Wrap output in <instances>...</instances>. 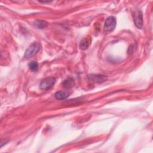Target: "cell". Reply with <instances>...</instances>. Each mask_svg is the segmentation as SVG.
<instances>
[{"instance_id": "1", "label": "cell", "mask_w": 153, "mask_h": 153, "mask_svg": "<svg viewBox=\"0 0 153 153\" xmlns=\"http://www.w3.org/2000/svg\"><path fill=\"white\" fill-rule=\"evenodd\" d=\"M41 48V46L38 43H34L27 49L25 53L24 57L25 58H29L35 56Z\"/></svg>"}, {"instance_id": "2", "label": "cell", "mask_w": 153, "mask_h": 153, "mask_svg": "<svg viewBox=\"0 0 153 153\" xmlns=\"http://www.w3.org/2000/svg\"><path fill=\"white\" fill-rule=\"evenodd\" d=\"M56 80L53 77H48L44 79L40 83V87L42 90L48 91L52 88L55 84Z\"/></svg>"}, {"instance_id": "3", "label": "cell", "mask_w": 153, "mask_h": 153, "mask_svg": "<svg viewBox=\"0 0 153 153\" xmlns=\"http://www.w3.org/2000/svg\"><path fill=\"white\" fill-rule=\"evenodd\" d=\"M116 19L114 16H110L107 19L104 24V29L108 31L111 32L114 30L116 27Z\"/></svg>"}, {"instance_id": "4", "label": "cell", "mask_w": 153, "mask_h": 153, "mask_svg": "<svg viewBox=\"0 0 153 153\" xmlns=\"http://www.w3.org/2000/svg\"><path fill=\"white\" fill-rule=\"evenodd\" d=\"M134 22L137 28L139 29H141L143 26V15L142 12L141 11H137L134 18Z\"/></svg>"}, {"instance_id": "5", "label": "cell", "mask_w": 153, "mask_h": 153, "mask_svg": "<svg viewBox=\"0 0 153 153\" xmlns=\"http://www.w3.org/2000/svg\"><path fill=\"white\" fill-rule=\"evenodd\" d=\"M89 79H91V81L95 83H103L107 80L106 76L100 75H92L89 76Z\"/></svg>"}, {"instance_id": "6", "label": "cell", "mask_w": 153, "mask_h": 153, "mask_svg": "<svg viewBox=\"0 0 153 153\" xmlns=\"http://www.w3.org/2000/svg\"><path fill=\"white\" fill-rule=\"evenodd\" d=\"M69 93L65 92H62V91H59L57 92L55 95V97L58 100H64L68 98Z\"/></svg>"}, {"instance_id": "7", "label": "cell", "mask_w": 153, "mask_h": 153, "mask_svg": "<svg viewBox=\"0 0 153 153\" xmlns=\"http://www.w3.org/2000/svg\"><path fill=\"white\" fill-rule=\"evenodd\" d=\"M35 25L36 28L42 29L45 28L47 26L48 23L47 22L44 21V20H37L35 22Z\"/></svg>"}, {"instance_id": "8", "label": "cell", "mask_w": 153, "mask_h": 153, "mask_svg": "<svg viewBox=\"0 0 153 153\" xmlns=\"http://www.w3.org/2000/svg\"><path fill=\"white\" fill-rule=\"evenodd\" d=\"M90 44V41L87 38H84L80 44V47L81 50H86Z\"/></svg>"}, {"instance_id": "9", "label": "cell", "mask_w": 153, "mask_h": 153, "mask_svg": "<svg viewBox=\"0 0 153 153\" xmlns=\"http://www.w3.org/2000/svg\"><path fill=\"white\" fill-rule=\"evenodd\" d=\"M28 67L32 71H36L38 69V64L36 61H31L29 63Z\"/></svg>"}, {"instance_id": "10", "label": "cell", "mask_w": 153, "mask_h": 153, "mask_svg": "<svg viewBox=\"0 0 153 153\" xmlns=\"http://www.w3.org/2000/svg\"><path fill=\"white\" fill-rule=\"evenodd\" d=\"M74 80L72 79H68L63 83V86L65 88H71L74 85Z\"/></svg>"}]
</instances>
